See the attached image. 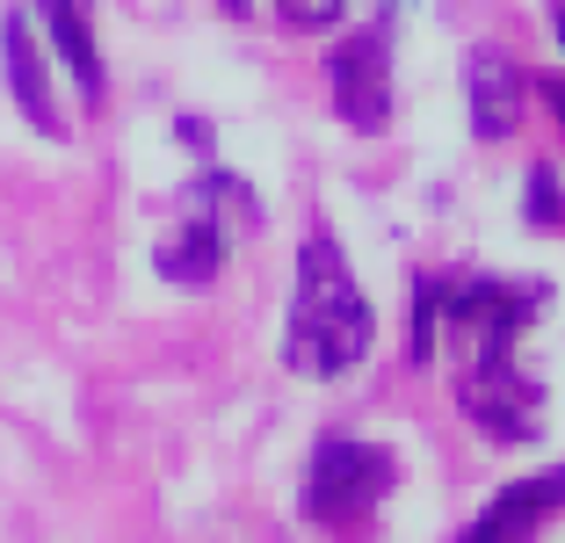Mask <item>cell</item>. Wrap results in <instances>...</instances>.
Returning <instances> with one entry per match:
<instances>
[{"instance_id": "5b68a950", "label": "cell", "mask_w": 565, "mask_h": 543, "mask_svg": "<svg viewBox=\"0 0 565 543\" xmlns=\"http://www.w3.org/2000/svg\"><path fill=\"white\" fill-rule=\"evenodd\" d=\"M225 254H233L225 225H217L196 196H182V217H174V225L160 232V247H152V268H160L167 283H182V290H203V283H217Z\"/></svg>"}, {"instance_id": "30bf717a", "label": "cell", "mask_w": 565, "mask_h": 543, "mask_svg": "<svg viewBox=\"0 0 565 543\" xmlns=\"http://www.w3.org/2000/svg\"><path fill=\"white\" fill-rule=\"evenodd\" d=\"M530 225L558 232L565 225V203H558V167H530Z\"/></svg>"}, {"instance_id": "5bb4252c", "label": "cell", "mask_w": 565, "mask_h": 543, "mask_svg": "<svg viewBox=\"0 0 565 543\" xmlns=\"http://www.w3.org/2000/svg\"><path fill=\"white\" fill-rule=\"evenodd\" d=\"M225 15H247V0H225Z\"/></svg>"}, {"instance_id": "8fae6325", "label": "cell", "mask_w": 565, "mask_h": 543, "mask_svg": "<svg viewBox=\"0 0 565 543\" xmlns=\"http://www.w3.org/2000/svg\"><path fill=\"white\" fill-rule=\"evenodd\" d=\"M435 290H443V283L420 276V305H414V362H428V355H435Z\"/></svg>"}, {"instance_id": "52a82bcc", "label": "cell", "mask_w": 565, "mask_h": 543, "mask_svg": "<svg viewBox=\"0 0 565 543\" xmlns=\"http://www.w3.org/2000/svg\"><path fill=\"white\" fill-rule=\"evenodd\" d=\"M465 87H471V131L479 138H508L522 116V66L500 44H479L465 58Z\"/></svg>"}, {"instance_id": "4fadbf2b", "label": "cell", "mask_w": 565, "mask_h": 543, "mask_svg": "<svg viewBox=\"0 0 565 543\" xmlns=\"http://www.w3.org/2000/svg\"><path fill=\"white\" fill-rule=\"evenodd\" d=\"M536 95H544V102H551V116L565 124V81H536Z\"/></svg>"}, {"instance_id": "7a4b0ae2", "label": "cell", "mask_w": 565, "mask_h": 543, "mask_svg": "<svg viewBox=\"0 0 565 543\" xmlns=\"http://www.w3.org/2000/svg\"><path fill=\"white\" fill-rule=\"evenodd\" d=\"M377 341V319H370V297L355 283L349 254L333 247L327 232H312L298 254V297H290V333H282V362L298 377H341L370 355Z\"/></svg>"}, {"instance_id": "9c48e42d", "label": "cell", "mask_w": 565, "mask_h": 543, "mask_svg": "<svg viewBox=\"0 0 565 543\" xmlns=\"http://www.w3.org/2000/svg\"><path fill=\"white\" fill-rule=\"evenodd\" d=\"M36 8H44V36L58 44V58L73 66L81 102H95V109H102L109 73H102V44H95V15H87V0H36Z\"/></svg>"}, {"instance_id": "6da1fadb", "label": "cell", "mask_w": 565, "mask_h": 543, "mask_svg": "<svg viewBox=\"0 0 565 543\" xmlns=\"http://www.w3.org/2000/svg\"><path fill=\"white\" fill-rule=\"evenodd\" d=\"M536 297L508 290V283H443L435 290V327H449L457 341V398L500 443H530L544 420V392L515 370V348L530 333Z\"/></svg>"}, {"instance_id": "7c38bea8", "label": "cell", "mask_w": 565, "mask_h": 543, "mask_svg": "<svg viewBox=\"0 0 565 543\" xmlns=\"http://www.w3.org/2000/svg\"><path fill=\"white\" fill-rule=\"evenodd\" d=\"M276 8H282V15H290V22H305V30H327V22L341 15L349 0H276Z\"/></svg>"}, {"instance_id": "8992f818", "label": "cell", "mask_w": 565, "mask_h": 543, "mask_svg": "<svg viewBox=\"0 0 565 543\" xmlns=\"http://www.w3.org/2000/svg\"><path fill=\"white\" fill-rule=\"evenodd\" d=\"M565 514V464L558 471H536V478H515L508 493L486 500V514L465 529V543H536V529Z\"/></svg>"}, {"instance_id": "3957f363", "label": "cell", "mask_w": 565, "mask_h": 543, "mask_svg": "<svg viewBox=\"0 0 565 543\" xmlns=\"http://www.w3.org/2000/svg\"><path fill=\"white\" fill-rule=\"evenodd\" d=\"M392 449L363 443V435H319L312 449V471H305V514L319 529H355L377 514V500L392 493Z\"/></svg>"}, {"instance_id": "ba28073f", "label": "cell", "mask_w": 565, "mask_h": 543, "mask_svg": "<svg viewBox=\"0 0 565 543\" xmlns=\"http://www.w3.org/2000/svg\"><path fill=\"white\" fill-rule=\"evenodd\" d=\"M0 58H8L15 109L30 116L44 138H66V116H58V102H51V81H44V51H36V36H30V22H22V15L0 22Z\"/></svg>"}, {"instance_id": "9a60e30c", "label": "cell", "mask_w": 565, "mask_h": 543, "mask_svg": "<svg viewBox=\"0 0 565 543\" xmlns=\"http://www.w3.org/2000/svg\"><path fill=\"white\" fill-rule=\"evenodd\" d=\"M558 36H565V8H558Z\"/></svg>"}, {"instance_id": "277c9868", "label": "cell", "mask_w": 565, "mask_h": 543, "mask_svg": "<svg viewBox=\"0 0 565 543\" xmlns=\"http://www.w3.org/2000/svg\"><path fill=\"white\" fill-rule=\"evenodd\" d=\"M327 87H333L341 124H355V131L392 124V15L363 22L355 36H341L327 51Z\"/></svg>"}]
</instances>
